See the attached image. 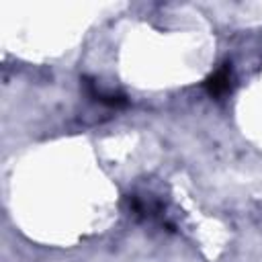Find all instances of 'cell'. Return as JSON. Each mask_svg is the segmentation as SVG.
I'll return each instance as SVG.
<instances>
[{
	"label": "cell",
	"mask_w": 262,
	"mask_h": 262,
	"mask_svg": "<svg viewBox=\"0 0 262 262\" xmlns=\"http://www.w3.org/2000/svg\"><path fill=\"white\" fill-rule=\"evenodd\" d=\"M231 88H233V76H231V66L229 63H223L221 68H217L205 80V90L213 98H221V96L229 94Z\"/></svg>",
	"instance_id": "7a4b0ae2"
},
{
	"label": "cell",
	"mask_w": 262,
	"mask_h": 262,
	"mask_svg": "<svg viewBox=\"0 0 262 262\" xmlns=\"http://www.w3.org/2000/svg\"><path fill=\"white\" fill-rule=\"evenodd\" d=\"M127 213L139 221H160L164 225V205L156 199H145L139 194L125 196Z\"/></svg>",
	"instance_id": "6da1fadb"
},
{
	"label": "cell",
	"mask_w": 262,
	"mask_h": 262,
	"mask_svg": "<svg viewBox=\"0 0 262 262\" xmlns=\"http://www.w3.org/2000/svg\"><path fill=\"white\" fill-rule=\"evenodd\" d=\"M82 88H84V92H86L92 100H96V102H100V104H104V106L123 108V106L129 104V100H127L125 94H121V92H104V90L98 88V84H96L94 80H90V78H86V76L82 78Z\"/></svg>",
	"instance_id": "3957f363"
}]
</instances>
